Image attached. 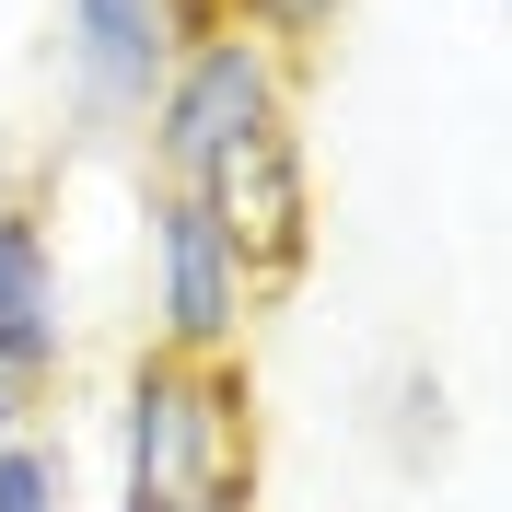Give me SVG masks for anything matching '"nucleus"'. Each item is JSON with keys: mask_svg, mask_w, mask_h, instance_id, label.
Listing matches in <instances>:
<instances>
[{"mask_svg": "<svg viewBox=\"0 0 512 512\" xmlns=\"http://www.w3.org/2000/svg\"><path fill=\"white\" fill-rule=\"evenodd\" d=\"M0 512H70V454L35 443V431H12V443H0Z\"/></svg>", "mask_w": 512, "mask_h": 512, "instance_id": "0eeeda50", "label": "nucleus"}, {"mask_svg": "<svg viewBox=\"0 0 512 512\" xmlns=\"http://www.w3.org/2000/svg\"><path fill=\"white\" fill-rule=\"evenodd\" d=\"M70 361V303H59V245L24 198H0V384H59Z\"/></svg>", "mask_w": 512, "mask_h": 512, "instance_id": "423d86ee", "label": "nucleus"}, {"mask_svg": "<svg viewBox=\"0 0 512 512\" xmlns=\"http://www.w3.org/2000/svg\"><path fill=\"white\" fill-rule=\"evenodd\" d=\"M245 315H256V291L233 268L222 222L187 187H152V350L163 361H233Z\"/></svg>", "mask_w": 512, "mask_h": 512, "instance_id": "20e7f679", "label": "nucleus"}, {"mask_svg": "<svg viewBox=\"0 0 512 512\" xmlns=\"http://www.w3.org/2000/svg\"><path fill=\"white\" fill-rule=\"evenodd\" d=\"M24 408H35L24 384H0V443H12V431H24Z\"/></svg>", "mask_w": 512, "mask_h": 512, "instance_id": "1a4fd4ad", "label": "nucleus"}, {"mask_svg": "<svg viewBox=\"0 0 512 512\" xmlns=\"http://www.w3.org/2000/svg\"><path fill=\"white\" fill-rule=\"evenodd\" d=\"M338 12H350V0H233V35H256V47H315L326 24H338Z\"/></svg>", "mask_w": 512, "mask_h": 512, "instance_id": "6e6552de", "label": "nucleus"}, {"mask_svg": "<svg viewBox=\"0 0 512 512\" xmlns=\"http://www.w3.org/2000/svg\"><path fill=\"white\" fill-rule=\"evenodd\" d=\"M280 117H291V59L280 47H256V35H198L187 59L163 70L140 140H152L163 187H198L222 152H245L256 128H280Z\"/></svg>", "mask_w": 512, "mask_h": 512, "instance_id": "f03ea898", "label": "nucleus"}, {"mask_svg": "<svg viewBox=\"0 0 512 512\" xmlns=\"http://www.w3.org/2000/svg\"><path fill=\"white\" fill-rule=\"evenodd\" d=\"M59 59H70V105L94 128H140L163 70L187 59V35H175V0H59Z\"/></svg>", "mask_w": 512, "mask_h": 512, "instance_id": "39448f33", "label": "nucleus"}, {"mask_svg": "<svg viewBox=\"0 0 512 512\" xmlns=\"http://www.w3.org/2000/svg\"><path fill=\"white\" fill-rule=\"evenodd\" d=\"M117 512H256L245 361H128L117 396Z\"/></svg>", "mask_w": 512, "mask_h": 512, "instance_id": "f257e3e1", "label": "nucleus"}, {"mask_svg": "<svg viewBox=\"0 0 512 512\" xmlns=\"http://www.w3.org/2000/svg\"><path fill=\"white\" fill-rule=\"evenodd\" d=\"M187 198L222 222V245H233V268H245L256 303L303 280V256H315V187H303V140H291V117L256 128L245 152H222Z\"/></svg>", "mask_w": 512, "mask_h": 512, "instance_id": "7ed1b4c3", "label": "nucleus"}]
</instances>
